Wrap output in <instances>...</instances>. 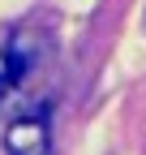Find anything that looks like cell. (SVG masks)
<instances>
[{"mask_svg": "<svg viewBox=\"0 0 146 155\" xmlns=\"http://www.w3.org/2000/svg\"><path fill=\"white\" fill-rule=\"evenodd\" d=\"M5 155H52V125L47 108L22 112L5 125Z\"/></svg>", "mask_w": 146, "mask_h": 155, "instance_id": "cell-1", "label": "cell"}, {"mask_svg": "<svg viewBox=\"0 0 146 155\" xmlns=\"http://www.w3.org/2000/svg\"><path fill=\"white\" fill-rule=\"evenodd\" d=\"M34 65V48L22 30H5L0 26V99L13 95L17 86L26 82V73Z\"/></svg>", "mask_w": 146, "mask_h": 155, "instance_id": "cell-2", "label": "cell"}]
</instances>
